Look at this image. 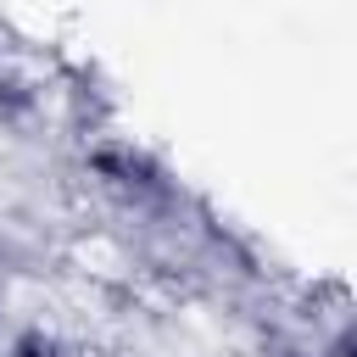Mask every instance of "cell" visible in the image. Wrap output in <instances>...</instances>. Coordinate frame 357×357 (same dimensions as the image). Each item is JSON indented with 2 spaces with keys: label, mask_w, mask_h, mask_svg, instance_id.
Wrapping results in <instances>:
<instances>
[{
  "label": "cell",
  "mask_w": 357,
  "mask_h": 357,
  "mask_svg": "<svg viewBox=\"0 0 357 357\" xmlns=\"http://www.w3.org/2000/svg\"><path fill=\"white\" fill-rule=\"evenodd\" d=\"M0 357H67V340L56 329H45V324H28L0 346Z\"/></svg>",
  "instance_id": "6da1fadb"
},
{
  "label": "cell",
  "mask_w": 357,
  "mask_h": 357,
  "mask_svg": "<svg viewBox=\"0 0 357 357\" xmlns=\"http://www.w3.org/2000/svg\"><path fill=\"white\" fill-rule=\"evenodd\" d=\"M273 357H318V351H273Z\"/></svg>",
  "instance_id": "7a4b0ae2"
},
{
  "label": "cell",
  "mask_w": 357,
  "mask_h": 357,
  "mask_svg": "<svg viewBox=\"0 0 357 357\" xmlns=\"http://www.w3.org/2000/svg\"><path fill=\"white\" fill-rule=\"evenodd\" d=\"M0 312H6V307H0Z\"/></svg>",
  "instance_id": "3957f363"
}]
</instances>
